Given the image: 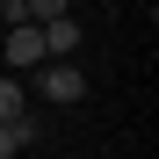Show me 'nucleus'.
Masks as SVG:
<instances>
[{
  "label": "nucleus",
  "mask_w": 159,
  "mask_h": 159,
  "mask_svg": "<svg viewBox=\"0 0 159 159\" xmlns=\"http://www.w3.org/2000/svg\"><path fill=\"white\" fill-rule=\"evenodd\" d=\"M0 65H7V72L43 65V29H36V22H15V29H7V43H0Z\"/></svg>",
  "instance_id": "1"
},
{
  "label": "nucleus",
  "mask_w": 159,
  "mask_h": 159,
  "mask_svg": "<svg viewBox=\"0 0 159 159\" xmlns=\"http://www.w3.org/2000/svg\"><path fill=\"white\" fill-rule=\"evenodd\" d=\"M36 94H43V101H80V94H87V72L65 65V58H51V65L36 72Z\"/></svg>",
  "instance_id": "2"
},
{
  "label": "nucleus",
  "mask_w": 159,
  "mask_h": 159,
  "mask_svg": "<svg viewBox=\"0 0 159 159\" xmlns=\"http://www.w3.org/2000/svg\"><path fill=\"white\" fill-rule=\"evenodd\" d=\"M29 138H36V123H29V116H22V123H0V159H15Z\"/></svg>",
  "instance_id": "5"
},
{
  "label": "nucleus",
  "mask_w": 159,
  "mask_h": 159,
  "mask_svg": "<svg viewBox=\"0 0 159 159\" xmlns=\"http://www.w3.org/2000/svg\"><path fill=\"white\" fill-rule=\"evenodd\" d=\"M0 22H7V29H15V22H29V15H22V0H0Z\"/></svg>",
  "instance_id": "7"
},
{
  "label": "nucleus",
  "mask_w": 159,
  "mask_h": 159,
  "mask_svg": "<svg viewBox=\"0 0 159 159\" xmlns=\"http://www.w3.org/2000/svg\"><path fill=\"white\" fill-rule=\"evenodd\" d=\"M36 29H43V58H72L80 51V22L72 15H51V22H36Z\"/></svg>",
  "instance_id": "3"
},
{
  "label": "nucleus",
  "mask_w": 159,
  "mask_h": 159,
  "mask_svg": "<svg viewBox=\"0 0 159 159\" xmlns=\"http://www.w3.org/2000/svg\"><path fill=\"white\" fill-rule=\"evenodd\" d=\"M29 116V94H22V80H0V123H22Z\"/></svg>",
  "instance_id": "4"
},
{
  "label": "nucleus",
  "mask_w": 159,
  "mask_h": 159,
  "mask_svg": "<svg viewBox=\"0 0 159 159\" xmlns=\"http://www.w3.org/2000/svg\"><path fill=\"white\" fill-rule=\"evenodd\" d=\"M22 15H29V22H51V15H65V0H22Z\"/></svg>",
  "instance_id": "6"
}]
</instances>
